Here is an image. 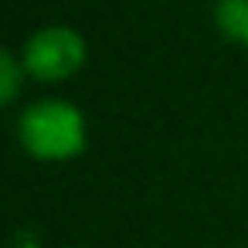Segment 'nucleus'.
<instances>
[{"label":"nucleus","mask_w":248,"mask_h":248,"mask_svg":"<svg viewBox=\"0 0 248 248\" xmlns=\"http://www.w3.org/2000/svg\"><path fill=\"white\" fill-rule=\"evenodd\" d=\"M17 143L38 163H68L89 146L85 112L68 99H38L17 116Z\"/></svg>","instance_id":"obj_1"},{"label":"nucleus","mask_w":248,"mask_h":248,"mask_svg":"<svg viewBox=\"0 0 248 248\" xmlns=\"http://www.w3.org/2000/svg\"><path fill=\"white\" fill-rule=\"evenodd\" d=\"M85 58H89V45L82 31H75L72 24H45L34 34H28L21 48L28 78L41 85H62L75 78L85 68Z\"/></svg>","instance_id":"obj_2"},{"label":"nucleus","mask_w":248,"mask_h":248,"mask_svg":"<svg viewBox=\"0 0 248 248\" xmlns=\"http://www.w3.org/2000/svg\"><path fill=\"white\" fill-rule=\"evenodd\" d=\"M214 28L224 41L248 48V0H217L214 4Z\"/></svg>","instance_id":"obj_3"},{"label":"nucleus","mask_w":248,"mask_h":248,"mask_svg":"<svg viewBox=\"0 0 248 248\" xmlns=\"http://www.w3.org/2000/svg\"><path fill=\"white\" fill-rule=\"evenodd\" d=\"M24 82H28V68H24L21 55H14L11 48H4V51H0V99H4V106L17 102Z\"/></svg>","instance_id":"obj_4"}]
</instances>
